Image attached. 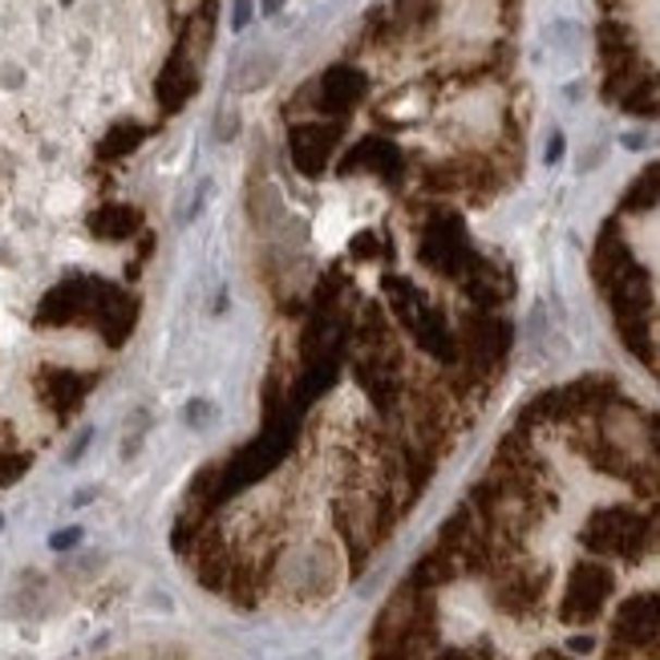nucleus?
Instances as JSON below:
<instances>
[{"mask_svg":"<svg viewBox=\"0 0 660 660\" xmlns=\"http://www.w3.org/2000/svg\"><path fill=\"white\" fill-rule=\"evenodd\" d=\"M77 539H82V531H77V527H70V531H58V535H53L49 543H53V551H65V547H73Z\"/></svg>","mask_w":660,"mask_h":660,"instance_id":"8","label":"nucleus"},{"mask_svg":"<svg viewBox=\"0 0 660 660\" xmlns=\"http://www.w3.org/2000/svg\"><path fill=\"white\" fill-rule=\"evenodd\" d=\"M584 547L596 555H620V560H640L648 551V518L632 506H600L584 523Z\"/></svg>","mask_w":660,"mask_h":660,"instance_id":"2","label":"nucleus"},{"mask_svg":"<svg viewBox=\"0 0 660 660\" xmlns=\"http://www.w3.org/2000/svg\"><path fill=\"white\" fill-rule=\"evenodd\" d=\"M138 228V219L130 216V211H106V216L101 219H94V231H98V235H130V231Z\"/></svg>","mask_w":660,"mask_h":660,"instance_id":"6","label":"nucleus"},{"mask_svg":"<svg viewBox=\"0 0 660 660\" xmlns=\"http://www.w3.org/2000/svg\"><path fill=\"white\" fill-rule=\"evenodd\" d=\"M535 660H572V657H567V652H560V648H543Z\"/></svg>","mask_w":660,"mask_h":660,"instance_id":"12","label":"nucleus"},{"mask_svg":"<svg viewBox=\"0 0 660 660\" xmlns=\"http://www.w3.org/2000/svg\"><path fill=\"white\" fill-rule=\"evenodd\" d=\"M25 466H29V459H9V454H0V487H4V482H13Z\"/></svg>","mask_w":660,"mask_h":660,"instance_id":"7","label":"nucleus"},{"mask_svg":"<svg viewBox=\"0 0 660 660\" xmlns=\"http://www.w3.org/2000/svg\"><path fill=\"white\" fill-rule=\"evenodd\" d=\"M645 657H660V591L628 596L612 616V652H608V660Z\"/></svg>","mask_w":660,"mask_h":660,"instance_id":"1","label":"nucleus"},{"mask_svg":"<svg viewBox=\"0 0 660 660\" xmlns=\"http://www.w3.org/2000/svg\"><path fill=\"white\" fill-rule=\"evenodd\" d=\"M567 648H572V652H591L596 645H591V636H575V640H572Z\"/></svg>","mask_w":660,"mask_h":660,"instance_id":"10","label":"nucleus"},{"mask_svg":"<svg viewBox=\"0 0 660 660\" xmlns=\"http://www.w3.org/2000/svg\"><path fill=\"white\" fill-rule=\"evenodd\" d=\"M648 551H660V511L648 518Z\"/></svg>","mask_w":660,"mask_h":660,"instance_id":"9","label":"nucleus"},{"mask_svg":"<svg viewBox=\"0 0 660 660\" xmlns=\"http://www.w3.org/2000/svg\"><path fill=\"white\" fill-rule=\"evenodd\" d=\"M41 389L49 393V402L58 405V414H70L73 405L82 402V393H86V381H77V374H49L41 381Z\"/></svg>","mask_w":660,"mask_h":660,"instance_id":"5","label":"nucleus"},{"mask_svg":"<svg viewBox=\"0 0 660 660\" xmlns=\"http://www.w3.org/2000/svg\"><path fill=\"white\" fill-rule=\"evenodd\" d=\"M612 591H616V575L608 572L603 563H591V560L575 563L560 603V620H567V624H591V620H600L603 603L612 600Z\"/></svg>","mask_w":660,"mask_h":660,"instance_id":"3","label":"nucleus"},{"mask_svg":"<svg viewBox=\"0 0 660 660\" xmlns=\"http://www.w3.org/2000/svg\"><path fill=\"white\" fill-rule=\"evenodd\" d=\"M543 591H547V572L543 567H503L499 572V584H494V603L511 612V616H531L535 608L543 603Z\"/></svg>","mask_w":660,"mask_h":660,"instance_id":"4","label":"nucleus"},{"mask_svg":"<svg viewBox=\"0 0 660 660\" xmlns=\"http://www.w3.org/2000/svg\"><path fill=\"white\" fill-rule=\"evenodd\" d=\"M560 150H563V138L555 134V138H551V146H547V162H555V158H560Z\"/></svg>","mask_w":660,"mask_h":660,"instance_id":"11","label":"nucleus"}]
</instances>
